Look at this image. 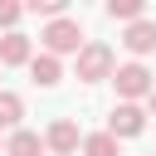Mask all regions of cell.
<instances>
[{
  "label": "cell",
  "mask_w": 156,
  "mask_h": 156,
  "mask_svg": "<svg viewBox=\"0 0 156 156\" xmlns=\"http://www.w3.org/2000/svg\"><path fill=\"white\" fill-rule=\"evenodd\" d=\"M112 68H117V58L102 39H88L78 49V83H102V78H112Z\"/></svg>",
  "instance_id": "3"
},
{
  "label": "cell",
  "mask_w": 156,
  "mask_h": 156,
  "mask_svg": "<svg viewBox=\"0 0 156 156\" xmlns=\"http://www.w3.org/2000/svg\"><path fill=\"white\" fill-rule=\"evenodd\" d=\"M20 117H24V98L0 88V132H20Z\"/></svg>",
  "instance_id": "9"
},
{
  "label": "cell",
  "mask_w": 156,
  "mask_h": 156,
  "mask_svg": "<svg viewBox=\"0 0 156 156\" xmlns=\"http://www.w3.org/2000/svg\"><path fill=\"white\" fill-rule=\"evenodd\" d=\"M146 132V107L141 102H117L112 107V117H107V136H141Z\"/></svg>",
  "instance_id": "4"
},
{
  "label": "cell",
  "mask_w": 156,
  "mask_h": 156,
  "mask_svg": "<svg viewBox=\"0 0 156 156\" xmlns=\"http://www.w3.org/2000/svg\"><path fill=\"white\" fill-rule=\"evenodd\" d=\"M39 44H44V54L49 58H63V54H78L88 39H83V29H78V20H49L44 24V34H39Z\"/></svg>",
  "instance_id": "1"
},
{
  "label": "cell",
  "mask_w": 156,
  "mask_h": 156,
  "mask_svg": "<svg viewBox=\"0 0 156 156\" xmlns=\"http://www.w3.org/2000/svg\"><path fill=\"white\" fill-rule=\"evenodd\" d=\"M122 44H127L136 58H141V54H156V20H136V24H127Z\"/></svg>",
  "instance_id": "7"
},
{
  "label": "cell",
  "mask_w": 156,
  "mask_h": 156,
  "mask_svg": "<svg viewBox=\"0 0 156 156\" xmlns=\"http://www.w3.org/2000/svg\"><path fill=\"white\" fill-rule=\"evenodd\" d=\"M34 15H49V20H63L68 15V0H29Z\"/></svg>",
  "instance_id": "13"
},
{
  "label": "cell",
  "mask_w": 156,
  "mask_h": 156,
  "mask_svg": "<svg viewBox=\"0 0 156 156\" xmlns=\"http://www.w3.org/2000/svg\"><path fill=\"white\" fill-rule=\"evenodd\" d=\"M0 73H5V68H0Z\"/></svg>",
  "instance_id": "16"
},
{
  "label": "cell",
  "mask_w": 156,
  "mask_h": 156,
  "mask_svg": "<svg viewBox=\"0 0 156 156\" xmlns=\"http://www.w3.org/2000/svg\"><path fill=\"white\" fill-rule=\"evenodd\" d=\"M107 15L136 24V20H146V0H107Z\"/></svg>",
  "instance_id": "11"
},
{
  "label": "cell",
  "mask_w": 156,
  "mask_h": 156,
  "mask_svg": "<svg viewBox=\"0 0 156 156\" xmlns=\"http://www.w3.org/2000/svg\"><path fill=\"white\" fill-rule=\"evenodd\" d=\"M146 107H151V112H156V88H151V98H146Z\"/></svg>",
  "instance_id": "15"
},
{
  "label": "cell",
  "mask_w": 156,
  "mask_h": 156,
  "mask_svg": "<svg viewBox=\"0 0 156 156\" xmlns=\"http://www.w3.org/2000/svg\"><path fill=\"white\" fill-rule=\"evenodd\" d=\"M29 58H34V44H29V34L10 29V34L0 39V68H20V63H29Z\"/></svg>",
  "instance_id": "6"
},
{
  "label": "cell",
  "mask_w": 156,
  "mask_h": 156,
  "mask_svg": "<svg viewBox=\"0 0 156 156\" xmlns=\"http://www.w3.org/2000/svg\"><path fill=\"white\" fill-rule=\"evenodd\" d=\"M78 146H83V136H78V122H68V117H58L44 132V151H54V156H73Z\"/></svg>",
  "instance_id": "5"
},
{
  "label": "cell",
  "mask_w": 156,
  "mask_h": 156,
  "mask_svg": "<svg viewBox=\"0 0 156 156\" xmlns=\"http://www.w3.org/2000/svg\"><path fill=\"white\" fill-rule=\"evenodd\" d=\"M29 73H34V83H39V88H54V83L63 78V63H58V58H49V54H34V58H29Z\"/></svg>",
  "instance_id": "10"
},
{
  "label": "cell",
  "mask_w": 156,
  "mask_h": 156,
  "mask_svg": "<svg viewBox=\"0 0 156 156\" xmlns=\"http://www.w3.org/2000/svg\"><path fill=\"white\" fill-rule=\"evenodd\" d=\"M5 156H44V136H39V132H29V127H20V132H10Z\"/></svg>",
  "instance_id": "8"
},
{
  "label": "cell",
  "mask_w": 156,
  "mask_h": 156,
  "mask_svg": "<svg viewBox=\"0 0 156 156\" xmlns=\"http://www.w3.org/2000/svg\"><path fill=\"white\" fill-rule=\"evenodd\" d=\"M83 156H122V151H117V136L93 132V136H83Z\"/></svg>",
  "instance_id": "12"
},
{
  "label": "cell",
  "mask_w": 156,
  "mask_h": 156,
  "mask_svg": "<svg viewBox=\"0 0 156 156\" xmlns=\"http://www.w3.org/2000/svg\"><path fill=\"white\" fill-rule=\"evenodd\" d=\"M112 83H117V98L122 102H141V98H151V88H156V78H151V68L146 63H117L112 68Z\"/></svg>",
  "instance_id": "2"
},
{
  "label": "cell",
  "mask_w": 156,
  "mask_h": 156,
  "mask_svg": "<svg viewBox=\"0 0 156 156\" xmlns=\"http://www.w3.org/2000/svg\"><path fill=\"white\" fill-rule=\"evenodd\" d=\"M20 15H24V5H20V0H0V29H5V34L20 24Z\"/></svg>",
  "instance_id": "14"
}]
</instances>
